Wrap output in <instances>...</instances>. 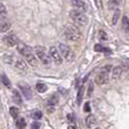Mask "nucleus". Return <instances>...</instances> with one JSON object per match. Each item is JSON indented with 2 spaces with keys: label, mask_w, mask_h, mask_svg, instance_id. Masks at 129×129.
Returning <instances> with one entry per match:
<instances>
[{
  "label": "nucleus",
  "mask_w": 129,
  "mask_h": 129,
  "mask_svg": "<svg viewBox=\"0 0 129 129\" xmlns=\"http://www.w3.org/2000/svg\"><path fill=\"white\" fill-rule=\"evenodd\" d=\"M84 111L85 112H90L91 111V107H90V103L89 102H87L86 104H85V106H84Z\"/></svg>",
  "instance_id": "obj_32"
},
{
  "label": "nucleus",
  "mask_w": 129,
  "mask_h": 129,
  "mask_svg": "<svg viewBox=\"0 0 129 129\" xmlns=\"http://www.w3.org/2000/svg\"><path fill=\"white\" fill-rule=\"evenodd\" d=\"M108 70H109V67H107V69L103 70L102 72H100L96 78H95V82L98 84V85H104L108 82V79H109V76H108Z\"/></svg>",
  "instance_id": "obj_4"
},
{
  "label": "nucleus",
  "mask_w": 129,
  "mask_h": 129,
  "mask_svg": "<svg viewBox=\"0 0 129 129\" xmlns=\"http://www.w3.org/2000/svg\"><path fill=\"white\" fill-rule=\"evenodd\" d=\"M99 38L101 40H107L108 36H107V33L104 31V30H100L99 31Z\"/></svg>",
  "instance_id": "obj_29"
},
{
  "label": "nucleus",
  "mask_w": 129,
  "mask_h": 129,
  "mask_svg": "<svg viewBox=\"0 0 129 129\" xmlns=\"http://www.w3.org/2000/svg\"><path fill=\"white\" fill-rule=\"evenodd\" d=\"M17 50H18L22 55H24V54H26L28 51H30L31 48H30L28 45H26V44H24V43H22V42H18V43H17Z\"/></svg>",
  "instance_id": "obj_13"
},
{
  "label": "nucleus",
  "mask_w": 129,
  "mask_h": 129,
  "mask_svg": "<svg viewBox=\"0 0 129 129\" xmlns=\"http://www.w3.org/2000/svg\"><path fill=\"white\" fill-rule=\"evenodd\" d=\"M13 59H14V57H13L12 54H5V55L3 56V60H4L6 63H12V62H13Z\"/></svg>",
  "instance_id": "obj_28"
},
{
  "label": "nucleus",
  "mask_w": 129,
  "mask_h": 129,
  "mask_svg": "<svg viewBox=\"0 0 129 129\" xmlns=\"http://www.w3.org/2000/svg\"><path fill=\"white\" fill-rule=\"evenodd\" d=\"M18 88L20 89V91L22 92L23 96L26 99H31L32 98V91H31L30 87L27 84H25V83H19L18 84Z\"/></svg>",
  "instance_id": "obj_6"
},
{
  "label": "nucleus",
  "mask_w": 129,
  "mask_h": 129,
  "mask_svg": "<svg viewBox=\"0 0 129 129\" xmlns=\"http://www.w3.org/2000/svg\"><path fill=\"white\" fill-rule=\"evenodd\" d=\"M93 91H94V85H93V82H89V87H88V92H87L88 96H91L92 93H93Z\"/></svg>",
  "instance_id": "obj_30"
},
{
  "label": "nucleus",
  "mask_w": 129,
  "mask_h": 129,
  "mask_svg": "<svg viewBox=\"0 0 129 129\" xmlns=\"http://www.w3.org/2000/svg\"><path fill=\"white\" fill-rule=\"evenodd\" d=\"M83 95H84V87H81L79 92H78V96H77V103L80 105L82 100H83Z\"/></svg>",
  "instance_id": "obj_24"
},
{
  "label": "nucleus",
  "mask_w": 129,
  "mask_h": 129,
  "mask_svg": "<svg viewBox=\"0 0 129 129\" xmlns=\"http://www.w3.org/2000/svg\"><path fill=\"white\" fill-rule=\"evenodd\" d=\"M6 15H7L6 8H5V6L2 3H0V21L3 20V19H5Z\"/></svg>",
  "instance_id": "obj_23"
},
{
  "label": "nucleus",
  "mask_w": 129,
  "mask_h": 129,
  "mask_svg": "<svg viewBox=\"0 0 129 129\" xmlns=\"http://www.w3.org/2000/svg\"><path fill=\"white\" fill-rule=\"evenodd\" d=\"M122 28L125 32H129V18L124 15L122 18Z\"/></svg>",
  "instance_id": "obj_18"
},
{
  "label": "nucleus",
  "mask_w": 129,
  "mask_h": 129,
  "mask_svg": "<svg viewBox=\"0 0 129 129\" xmlns=\"http://www.w3.org/2000/svg\"><path fill=\"white\" fill-rule=\"evenodd\" d=\"M40 127V123H32L31 124V128H39Z\"/></svg>",
  "instance_id": "obj_33"
},
{
  "label": "nucleus",
  "mask_w": 129,
  "mask_h": 129,
  "mask_svg": "<svg viewBox=\"0 0 129 129\" xmlns=\"http://www.w3.org/2000/svg\"><path fill=\"white\" fill-rule=\"evenodd\" d=\"M64 35L69 40H72V41H77L82 36L79 27L75 24H69L64 28Z\"/></svg>",
  "instance_id": "obj_1"
},
{
  "label": "nucleus",
  "mask_w": 129,
  "mask_h": 129,
  "mask_svg": "<svg viewBox=\"0 0 129 129\" xmlns=\"http://www.w3.org/2000/svg\"><path fill=\"white\" fill-rule=\"evenodd\" d=\"M122 72H123V69H122V67H120V66H116L115 68H113V70H112V72H111V73H112V79L115 80V81L119 80V79L121 78Z\"/></svg>",
  "instance_id": "obj_11"
},
{
  "label": "nucleus",
  "mask_w": 129,
  "mask_h": 129,
  "mask_svg": "<svg viewBox=\"0 0 129 129\" xmlns=\"http://www.w3.org/2000/svg\"><path fill=\"white\" fill-rule=\"evenodd\" d=\"M70 16L71 18L78 24V25H81V26H86L87 23H88V17L87 15L81 11V10H78V9H74L70 12Z\"/></svg>",
  "instance_id": "obj_2"
},
{
  "label": "nucleus",
  "mask_w": 129,
  "mask_h": 129,
  "mask_svg": "<svg viewBox=\"0 0 129 129\" xmlns=\"http://www.w3.org/2000/svg\"><path fill=\"white\" fill-rule=\"evenodd\" d=\"M119 0H109L108 1V7H109V9L110 10H114V9H116L117 7H118V5H119Z\"/></svg>",
  "instance_id": "obj_21"
},
{
  "label": "nucleus",
  "mask_w": 129,
  "mask_h": 129,
  "mask_svg": "<svg viewBox=\"0 0 129 129\" xmlns=\"http://www.w3.org/2000/svg\"><path fill=\"white\" fill-rule=\"evenodd\" d=\"M13 63H14V67L16 69H18L19 71H26V69H27L26 62L21 57H15L13 59Z\"/></svg>",
  "instance_id": "obj_9"
},
{
  "label": "nucleus",
  "mask_w": 129,
  "mask_h": 129,
  "mask_svg": "<svg viewBox=\"0 0 129 129\" xmlns=\"http://www.w3.org/2000/svg\"><path fill=\"white\" fill-rule=\"evenodd\" d=\"M23 56L25 57V59H26V61L28 62V64H30L31 67H34V68H36V67H37V64H38V61H37V58H36V56L33 54L32 50L28 51V52H27L26 54H24Z\"/></svg>",
  "instance_id": "obj_7"
},
{
  "label": "nucleus",
  "mask_w": 129,
  "mask_h": 129,
  "mask_svg": "<svg viewBox=\"0 0 129 129\" xmlns=\"http://www.w3.org/2000/svg\"><path fill=\"white\" fill-rule=\"evenodd\" d=\"M13 100L16 104H21L22 103V98L20 97V94L16 90H13Z\"/></svg>",
  "instance_id": "obj_20"
},
{
  "label": "nucleus",
  "mask_w": 129,
  "mask_h": 129,
  "mask_svg": "<svg viewBox=\"0 0 129 129\" xmlns=\"http://www.w3.org/2000/svg\"><path fill=\"white\" fill-rule=\"evenodd\" d=\"M0 81H1V83L6 87V88H11V83H10V81H9V79L5 76V75H1L0 76Z\"/></svg>",
  "instance_id": "obj_19"
},
{
  "label": "nucleus",
  "mask_w": 129,
  "mask_h": 129,
  "mask_svg": "<svg viewBox=\"0 0 129 129\" xmlns=\"http://www.w3.org/2000/svg\"><path fill=\"white\" fill-rule=\"evenodd\" d=\"M35 89H36V91H37L38 93L42 94V93H45V92H46V90H47V87H46V85H45V84L38 82V83L35 85Z\"/></svg>",
  "instance_id": "obj_16"
},
{
  "label": "nucleus",
  "mask_w": 129,
  "mask_h": 129,
  "mask_svg": "<svg viewBox=\"0 0 129 129\" xmlns=\"http://www.w3.org/2000/svg\"><path fill=\"white\" fill-rule=\"evenodd\" d=\"M25 126H26V122H25V120H24L23 118H19V119L16 121V127H17V128L22 129V128H24Z\"/></svg>",
  "instance_id": "obj_26"
},
{
  "label": "nucleus",
  "mask_w": 129,
  "mask_h": 129,
  "mask_svg": "<svg viewBox=\"0 0 129 129\" xmlns=\"http://www.w3.org/2000/svg\"><path fill=\"white\" fill-rule=\"evenodd\" d=\"M58 50H59L61 56H63V57H68L69 54H70V51H71L70 46L67 45V44H63V43H60L58 45Z\"/></svg>",
  "instance_id": "obj_12"
},
{
  "label": "nucleus",
  "mask_w": 129,
  "mask_h": 129,
  "mask_svg": "<svg viewBox=\"0 0 129 129\" xmlns=\"http://www.w3.org/2000/svg\"><path fill=\"white\" fill-rule=\"evenodd\" d=\"M11 23L9 21H2L0 22V32H6L10 29Z\"/></svg>",
  "instance_id": "obj_15"
},
{
  "label": "nucleus",
  "mask_w": 129,
  "mask_h": 129,
  "mask_svg": "<svg viewBox=\"0 0 129 129\" xmlns=\"http://www.w3.org/2000/svg\"><path fill=\"white\" fill-rule=\"evenodd\" d=\"M57 102H58V97H57V95H52V96L47 100V106H48V107H54Z\"/></svg>",
  "instance_id": "obj_17"
},
{
  "label": "nucleus",
  "mask_w": 129,
  "mask_h": 129,
  "mask_svg": "<svg viewBox=\"0 0 129 129\" xmlns=\"http://www.w3.org/2000/svg\"><path fill=\"white\" fill-rule=\"evenodd\" d=\"M95 123H96V119H95L94 115L90 114L89 116H87V118H86V125H87V127L92 128V127L95 126Z\"/></svg>",
  "instance_id": "obj_14"
},
{
  "label": "nucleus",
  "mask_w": 129,
  "mask_h": 129,
  "mask_svg": "<svg viewBox=\"0 0 129 129\" xmlns=\"http://www.w3.org/2000/svg\"><path fill=\"white\" fill-rule=\"evenodd\" d=\"M71 2H72V5L76 8V9H78V10H81V11H83V12H86L87 11V4L83 1V0H71Z\"/></svg>",
  "instance_id": "obj_10"
},
{
  "label": "nucleus",
  "mask_w": 129,
  "mask_h": 129,
  "mask_svg": "<svg viewBox=\"0 0 129 129\" xmlns=\"http://www.w3.org/2000/svg\"><path fill=\"white\" fill-rule=\"evenodd\" d=\"M31 117H32L34 120H40L41 117H42V113H41L40 111H38V110H35V111H33V112L31 113Z\"/></svg>",
  "instance_id": "obj_25"
},
{
  "label": "nucleus",
  "mask_w": 129,
  "mask_h": 129,
  "mask_svg": "<svg viewBox=\"0 0 129 129\" xmlns=\"http://www.w3.org/2000/svg\"><path fill=\"white\" fill-rule=\"evenodd\" d=\"M49 55L50 57L53 59V61L56 63V64H60L62 62V57H61V54L59 52V50L55 47V46H51L49 48Z\"/></svg>",
  "instance_id": "obj_5"
},
{
  "label": "nucleus",
  "mask_w": 129,
  "mask_h": 129,
  "mask_svg": "<svg viewBox=\"0 0 129 129\" xmlns=\"http://www.w3.org/2000/svg\"><path fill=\"white\" fill-rule=\"evenodd\" d=\"M35 53H36V56H38V58L41 62H43L44 64H49L50 63V56H48L44 47H42V46L35 47Z\"/></svg>",
  "instance_id": "obj_3"
},
{
  "label": "nucleus",
  "mask_w": 129,
  "mask_h": 129,
  "mask_svg": "<svg viewBox=\"0 0 129 129\" xmlns=\"http://www.w3.org/2000/svg\"><path fill=\"white\" fill-rule=\"evenodd\" d=\"M4 42L8 45V46H14L18 43V38L15 34L11 33V34H8L4 37Z\"/></svg>",
  "instance_id": "obj_8"
},
{
  "label": "nucleus",
  "mask_w": 129,
  "mask_h": 129,
  "mask_svg": "<svg viewBox=\"0 0 129 129\" xmlns=\"http://www.w3.org/2000/svg\"><path fill=\"white\" fill-rule=\"evenodd\" d=\"M9 112H10V115H11V117L13 119H16L18 117V115H19V110L16 107H11L9 109Z\"/></svg>",
  "instance_id": "obj_22"
},
{
  "label": "nucleus",
  "mask_w": 129,
  "mask_h": 129,
  "mask_svg": "<svg viewBox=\"0 0 129 129\" xmlns=\"http://www.w3.org/2000/svg\"><path fill=\"white\" fill-rule=\"evenodd\" d=\"M95 50L96 51H106L107 50V47H104L101 44H96L95 45Z\"/></svg>",
  "instance_id": "obj_31"
},
{
  "label": "nucleus",
  "mask_w": 129,
  "mask_h": 129,
  "mask_svg": "<svg viewBox=\"0 0 129 129\" xmlns=\"http://www.w3.org/2000/svg\"><path fill=\"white\" fill-rule=\"evenodd\" d=\"M119 16H120V11H119V9H117L115 11V13L113 14V19H112V24L113 25H115L117 23V21L119 19Z\"/></svg>",
  "instance_id": "obj_27"
}]
</instances>
